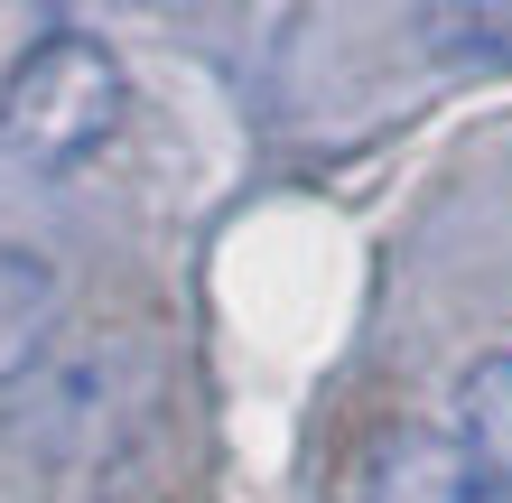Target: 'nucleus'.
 I'll return each mask as SVG.
<instances>
[{"label":"nucleus","instance_id":"39448f33","mask_svg":"<svg viewBox=\"0 0 512 503\" xmlns=\"http://www.w3.org/2000/svg\"><path fill=\"white\" fill-rule=\"evenodd\" d=\"M457 438L494 485H512V354H485L457 373Z\"/></svg>","mask_w":512,"mask_h":503},{"label":"nucleus","instance_id":"20e7f679","mask_svg":"<svg viewBox=\"0 0 512 503\" xmlns=\"http://www.w3.org/2000/svg\"><path fill=\"white\" fill-rule=\"evenodd\" d=\"M410 38L457 75H503L512 66V0H475V10H419Z\"/></svg>","mask_w":512,"mask_h":503},{"label":"nucleus","instance_id":"f257e3e1","mask_svg":"<svg viewBox=\"0 0 512 503\" xmlns=\"http://www.w3.org/2000/svg\"><path fill=\"white\" fill-rule=\"evenodd\" d=\"M122 103H131L122 56L94 28H38L19 47V66L0 75V150H19L38 168L94 159L122 131Z\"/></svg>","mask_w":512,"mask_h":503},{"label":"nucleus","instance_id":"f03ea898","mask_svg":"<svg viewBox=\"0 0 512 503\" xmlns=\"http://www.w3.org/2000/svg\"><path fill=\"white\" fill-rule=\"evenodd\" d=\"M364 494L373 503H512V485H494L475 466L457 429H382Z\"/></svg>","mask_w":512,"mask_h":503},{"label":"nucleus","instance_id":"7ed1b4c3","mask_svg":"<svg viewBox=\"0 0 512 503\" xmlns=\"http://www.w3.org/2000/svg\"><path fill=\"white\" fill-rule=\"evenodd\" d=\"M47 327H56V271L38 252L0 243V382H19L28 364H38Z\"/></svg>","mask_w":512,"mask_h":503}]
</instances>
